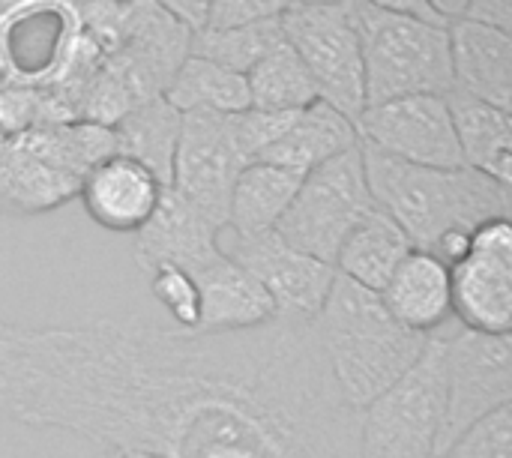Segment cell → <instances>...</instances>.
<instances>
[{
  "label": "cell",
  "instance_id": "cell-1",
  "mask_svg": "<svg viewBox=\"0 0 512 458\" xmlns=\"http://www.w3.org/2000/svg\"><path fill=\"white\" fill-rule=\"evenodd\" d=\"M0 417L159 458H360L315 324L243 333L0 318Z\"/></svg>",
  "mask_w": 512,
  "mask_h": 458
},
{
  "label": "cell",
  "instance_id": "cell-2",
  "mask_svg": "<svg viewBox=\"0 0 512 458\" xmlns=\"http://www.w3.org/2000/svg\"><path fill=\"white\" fill-rule=\"evenodd\" d=\"M360 156L375 207L408 234L414 249L432 252L438 240L453 231H474L489 219L510 216V186L468 165H411L363 141Z\"/></svg>",
  "mask_w": 512,
  "mask_h": 458
},
{
  "label": "cell",
  "instance_id": "cell-3",
  "mask_svg": "<svg viewBox=\"0 0 512 458\" xmlns=\"http://www.w3.org/2000/svg\"><path fill=\"white\" fill-rule=\"evenodd\" d=\"M315 333L342 399L360 414L423 354L429 336L399 324L378 291L336 273Z\"/></svg>",
  "mask_w": 512,
  "mask_h": 458
},
{
  "label": "cell",
  "instance_id": "cell-4",
  "mask_svg": "<svg viewBox=\"0 0 512 458\" xmlns=\"http://www.w3.org/2000/svg\"><path fill=\"white\" fill-rule=\"evenodd\" d=\"M342 6L363 54L366 105L453 90L447 24L381 12L360 0H342Z\"/></svg>",
  "mask_w": 512,
  "mask_h": 458
},
{
  "label": "cell",
  "instance_id": "cell-5",
  "mask_svg": "<svg viewBox=\"0 0 512 458\" xmlns=\"http://www.w3.org/2000/svg\"><path fill=\"white\" fill-rule=\"evenodd\" d=\"M444 336H429L420 360L360 411V458H441Z\"/></svg>",
  "mask_w": 512,
  "mask_h": 458
},
{
  "label": "cell",
  "instance_id": "cell-6",
  "mask_svg": "<svg viewBox=\"0 0 512 458\" xmlns=\"http://www.w3.org/2000/svg\"><path fill=\"white\" fill-rule=\"evenodd\" d=\"M372 210L375 201L357 144L303 177L291 207L276 225V234L291 249L336 267L342 243Z\"/></svg>",
  "mask_w": 512,
  "mask_h": 458
},
{
  "label": "cell",
  "instance_id": "cell-7",
  "mask_svg": "<svg viewBox=\"0 0 512 458\" xmlns=\"http://www.w3.org/2000/svg\"><path fill=\"white\" fill-rule=\"evenodd\" d=\"M282 36L309 69L318 99L357 126L366 111V78L360 42L342 0L294 3L282 15Z\"/></svg>",
  "mask_w": 512,
  "mask_h": 458
},
{
  "label": "cell",
  "instance_id": "cell-8",
  "mask_svg": "<svg viewBox=\"0 0 512 458\" xmlns=\"http://www.w3.org/2000/svg\"><path fill=\"white\" fill-rule=\"evenodd\" d=\"M444 438L441 456L468 429L512 402V342L510 333L462 330L444 336Z\"/></svg>",
  "mask_w": 512,
  "mask_h": 458
},
{
  "label": "cell",
  "instance_id": "cell-9",
  "mask_svg": "<svg viewBox=\"0 0 512 458\" xmlns=\"http://www.w3.org/2000/svg\"><path fill=\"white\" fill-rule=\"evenodd\" d=\"M249 165L243 156L231 114L186 111L180 123V141L174 156L171 189L189 201L219 231L228 228V204L240 171Z\"/></svg>",
  "mask_w": 512,
  "mask_h": 458
},
{
  "label": "cell",
  "instance_id": "cell-10",
  "mask_svg": "<svg viewBox=\"0 0 512 458\" xmlns=\"http://www.w3.org/2000/svg\"><path fill=\"white\" fill-rule=\"evenodd\" d=\"M453 315L474 333H510L512 327V225L489 219L471 231L468 255L450 267Z\"/></svg>",
  "mask_w": 512,
  "mask_h": 458
},
{
  "label": "cell",
  "instance_id": "cell-11",
  "mask_svg": "<svg viewBox=\"0 0 512 458\" xmlns=\"http://www.w3.org/2000/svg\"><path fill=\"white\" fill-rule=\"evenodd\" d=\"M357 135L363 144L411 165H465L447 96H402L366 105V111L357 120Z\"/></svg>",
  "mask_w": 512,
  "mask_h": 458
},
{
  "label": "cell",
  "instance_id": "cell-12",
  "mask_svg": "<svg viewBox=\"0 0 512 458\" xmlns=\"http://www.w3.org/2000/svg\"><path fill=\"white\" fill-rule=\"evenodd\" d=\"M225 252L261 282V288L273 300L276 318L315 324L336 282L333 264L291 249L276 231L255 237H231Z\"/></svg>",
  "mask_w": 512,
  "mask_h": 458
},
{
  "label": "cell",
  "instance_id": "cell-13",
  "mask_svg": "<svg viewBox=\"0 0 512 458\" xmlns=\"http://www.w3.org/2000/svg\"><path fill=\"white\" fill-rule=\"evenodd\" d=\"M162 192L156 174L123 153L102 159L78 186L87 216L114 234H138L156 213Z\"/></svg>",
  "mask_w": 512,
  "mask_h": 458
},
{
  "label": "cell",
  "instance_id": "cell-14",
  "mask_svg": "<svg viewBox=\"0 0 512 458\" xmlns=\"http://www.w3.org/2000/svg\"><path fill=\"white\" fill-rule=\"evenodd\" d=\"M219 234L222 231L210 219H204L171 186H165L156 213L135 234V261L144 273L171 264L192 276L222 255Z\"/></svg>",
  "mask_w": 512,
  "mask_h": 458
},
{
  "label": "cell",
  "instance_id": "cell-15",
  "mask_svg": "<svg viewBox=\"0 0 512 458\" xmlns=\"http://www.w3.org/2000/svg\"><path fill=\"white\" fill-rule=\"evenodd\" d=\"M453 90L510 111L512 102V36L468 18L447 24Z\"/></svg>",
  "mask_w": 512,
  "mask_h": 458
},
{
  "label": "cell",
  "instance_id": "cell-16",
  "mask_svg": "<svg viewBox=\"0 0 512 458\" xmlns=\"http://www.w3.org/2000/svg\"><path fill=\"white\" fill-rule=\"evenodd\" d=\"M201 294V324L195 333H243L276 318L273 300L261 282L240 267L222 246V255L192 273Z\"/></svg>",
  "mask_w": 512,
  "mask_h": 458
},
{
  "label": "cell",
  "instance_id": "cell-17",
  "mask_svg": "<svg viewBox=\"0 0 512 458\" xmlns=\"http://www.w3.org/2000/svg\"><path fill=\"white\" fill-rule=\"evenodd\" d=\"M381 300L399 324L414 333L435 336V330L453 315L450 267L432 252L411 249L384 285Z\"/></svg>",
  "mask_w": 512,
  "mask_h": 458
},
{
  "label": "cell",
  "instance_id": "cell-18",
  "mask_svg": "<svg viewBox=\"0 0 512 458\" xmlns=\"http://www.w3.org/2000/svg\"><path fill=\"white\" fill-rule=\"evenodd\" d=\"M192 33L177 24L153 0H126L123 9V39L114 54L132 60L165 96L180 63L189 57Z\"/></svg>",
  "mask_w": 512,
  "mask_h": 458
},
{
  "label": "cell",
  "instance_id": "cell-19",
  "mask_svg": "<svg viewBox=\"0 0 512 458\" xmlns=\"http://www.w3.org/2000/svg\"><path fill=\"white\" fill-rule=\"evenodd\" d=\"M357 144H360L357 126L348 117H342L336 108H330L327 102L318 99L309 108L297 111L291 117V123L285 126V132L255 162L282 165V168H291L306 177L312 168L336 159L339 153H345Z\"/></svg>",
  "mask_w": 512,
  "mask_h": 458
},
{
  "label": "cell",
  "instance_id": "cell-20",
  "mask_svg": "<svg viewBox=\"0 0 512 458\" xmlns=\"http://www.w3.org/2000/svg\"><path fill=\"white\" fill-rule=\"evenodd\" d=\"M447 105L459 138L462 162L504 186H512L510 111L474 99L462 90H450Z\"/></svg>",
  "mask_w": 512,
  "mask_h": 458
},
{
  "label": "cell",
  "instance_id": "cell-21",
  "mask_svg": "<svg viewBox=\"0 0 512 458\" xmlns=\"http://www.w3.org/2000/svg\"><path fill=\"white\" fill-rule=\"evenodd\" d=\"M303 174L270 165V162H249L231 192L228 204V228L234 237H255L276 231L279 219L291 207Z\"/></svg>",
  "mask_w": 512,
  "mask_h": 458
},
{
  "label": "cell",
  "instance_id": "cell-22",
  "mask_svg": "<svg viewBox=\"0 0 512 458\" xmlns=\"http://www.w3.org/2000/svg\"><path fill=\"white\" fill-rule=\"evenodd\" d=\"M411 249L414 246L408 234L384 210L375 207L342 243L336 255V273L357 282L360 288L381 294Z\"/></svg>",
  "mask_w": 512,
  "mask_h": 458
},
{
  "label": "cell",
  "instance_id": "cell-23",
  "mask_svg": "<svg viewBox=\"0 0 512 458\" xmlns=\"http://www.w3.org/2000/svg\"><path fill=\"white\" fill-rule=\"evenodd\" d=\"M78 180L60 174L42 159L21 150L12 138L0 153V213L33 216L78 198Z\"/></svg>",
  "mask_w": 512,
  "mask_h": 458
},
{
  "label": "cell",
  "instance_id": "cell-24",
  "mask_svg": "<svg viewBox=\"0 0 512 458\" xmlns=\"http://www.w3.org/2000/svg\"><path fill=\"white\" fill-rule=\"evenodd\" d=\"M180 123H183V114L165 96L150 99V102L126 111L111 126L117 153L141 162L144 168H150L156 174V180L162 186H171Z\"/></svg>",
  "mask_w": 512,
  "mask_h": 458
},
{
  "label": "cell",
  "instance_id": "cell-25",
  "mask_svg": "<svg viewBox=\"0 0 512 458\" xmlns=\"http://www.w3.org/2000/svg\"><path fill=\"white\" fill-rule=\"evenodd\" d=\"M12 141L21 150H27L30 156L42 159L45 165L57 168L60 174H66L78 183L102 159L117 153L111 126H99V123H87V120L39 126L24 135H15Z\"/></svg>",
  "mask_w": 512,
  "mask_h": 458
},
{
  "label": "cell",
  "instance_id": "cell-26",
  "mask_svg": "<svg viewBox=\"0 0 512 458\" xmlns=\"http://www.w3.org/2000/svg\"><path fill=\"white\" fill-rule=\"evenodd\" d=\"M165 99L180 111H210V114H240L252 108L246 75L231 72L204 57H186L165 93Z\"/></svg>",
  "mask_w": 512,
  "mask_h": 458
},
{
  "label": "cell",
  "instance_id": "cell-27",
  "mask_svg": "<svg viewBox=\"0 0 512 458\" xmlns=\"http://www.w3.org/2000/svg\"><path fill=\"white\" fill-rule=\"evenodd\" d=\"M246 87L252 108L261 111H303L318 102L312 75L285 36L246 72Z\"/></svg>",
  "mask_w": 512,
  "mask_h": 458
},
{
  "label": "cell",
  "instance_id": "cell-28",
  "mask_svg": "<svg viewBox=\"0 0 512 458\" xmlns=\"http://www.w3.org/2000/svg\"><path fill=\"white\" fill-rule=\"evenodd\" d=\"M276 42H282V18L264 21V24H246V27H228V30H198L192 33L189 54L213 60L231 72L246 75Z\"/></svg>",
  "mask_w": 512,
  "mask_h": 458
},
{
  "label": "cell",
  "instance_id": "cell-29",
  "mask_svg": "<svg viewBox=\"0 0 512 458\" xmlns=\"http://www.w3.org/2000/svg\"><path fill=\"white\" fill-rule=\"evenodd\" d=\"M150 291L159 300V306L168 312L174 327L180 333H195L201 324V294L195 279L171 264L150 270Z\"/></svg>",
  "mask_w": 512,
  "mask_h": 458
},
{
  "label": "cell",
  "instance_id": "cell-30",
  "mask_svg": "<svg viewBox=\"0 0 512 458\" xmlns=\"http://www.w3.org/2000/svg\"><path fill=\"white\" fill-rule=\"evenodd\" d=\"M441 458H512V408L480 420Z\"/></svg>",
  "mask_w": 512,
  "mask_h": 458
},
{
  "label": "cell",
  "instance_id": "cell-31",
  "mask_svg": "<svg viewBox=\"0 0 512 458\" xmlns=\"http://www.w3.org/2000/svg\"><path fill=\"white\" fill-rule=\"evenodd\" d=\"M297 111H261V108H246L240 114H231V129L234 138L249 162L261 159V153L285 132Z\"/></svg>",
  "mask_w": 512,
  "mask_h": 458
},
{
  "label": "cell",
  "instance_id": "cell-32",
  "mask_svg": "<svg viewBox=\"0 0 512 458\" xmlns=\"http://www.w3.org/2000/svg\"><path fill=\"white\" fill-rule=\"evenodd\" d=\"M294 3L297 0H213L207 27L210 30H228V27L279 21Z\"/></svg>",
  "mask_w": 512,
  "mask_h": 458
},
{
  "label": "cell",
  "instance_id": "cell-33",
  "mask_svg": "<svg viewBox=\"0 0 512 458\" xmlns=\"http://www.w3.org/2000/svg\"><path fill=\"white\" fill-rule=\"evenodd\" d=\"M159 9H165L177 24H183L189 33H198L207 27L210 18V6L213 0H153Z\"/></svg>",
  "mask_w": 512,
  "mask_h": 458
},
{
  "label": "cell",
  "instance_id": "cell-34",
  "mask_svg": "<svg viewBox=\"0 0 512 458\" xmlns=\"http://www.w3.org/2000/svg\"><path fill=\"white\" fill-rule=\"evenodd\" d=\"M465 18H468V21H477V24H486V27H495V30H507V33H510L512 0H471V3H468Z\"/></svg>",
  "mask_w": 512,
  "mask_h": 458
},
{
  "label": "cell",
  "instance_id": "cell-35",
  "mask_svg": "<svg viewBox=\"0 0 512 458\" xmlns=\"http://www.w3.org/2000/svg\"><path fill=\"white\" fill-rule=\"evenodd\" d=\"M360 3H366V6H372V9H381V12H393V15H408V18L438 21L426 0H360ZM438 24H444V21H438Z\"/></svg>",
  "mask_w": 512,
  "mask_h": 458
},
{
  "label": "cell",
  "instance_id": "cell-36",
  "mask_svg": "<svg viewBox=\"0 0 512 458\" xmlns=\"http://www.w3.org/2000/svg\"><path fill=\"white\" fill-rule=\"evenodd\" d=\"M426 3H429V9L435 12V18H438V21L450 24V21L465 18V12H468V3H471V0H426Z\"/></svg>",
  "mask_w": 512,
  "mask_h": 458
},
{
  "label": "cell",
  "instance_id": "cell-37",
  "mask_svg": "<svg viewBox=\"0 0 512 458\" xmlns=\"http://www.w3.org/2000/svg\"><path fill=\"white\" fill-rule=\"evenodd\" d=\"M111 458H159V456H153V453H117V456H111Z\"/></svg>",
  "mask_w": 512,
  "mask_h": 458
},
{
  "label": "cell",
  "instance_id": "cell-38",
  "mask_svg": "<svg viewBox=\"0 0 512 458\" xmlns=\"http://www.w3.org/2000/svg\"><path fill=\"white\" fill-rule=\"evenodd\" d=\"M297 3H336V0H297Z\"/></svg>",
  "mask_w": 512,
  "mask_h": 458
},
{
  "label": "cell",
  "instance_id": "cell-39",
  "mask_svg": "<svg viewBox=\"0 0 512 458\" xmlns=\"http://www.w3.org/2000/svg\"><path fill=\"white\" fill-rule=\"evenodd\" d=\"M6 141H9V138H6V135H0V153H3V147H6Z\"/></svg>",
  "mask_w": 512,
  "mask_h": 458
},
{
  "label": "cell",
  "instance_id": "cell-40",
  "mask_svg": "<svg viewBox=\"0 0 512 458\" xmlns=\"http://www.w3.org/2000/svg\"><path fill=\"white\" fill-rule=\"evenodd\" d=\"M114 3H126V0H114Z\"/></svg>",
  "mask_w": 512,
  "mask_h": 458
},
{
  "label": "cell",
  "instance_id": "cell-41",
  "mask_svg": "<svg viewBox=\"0 0 512 458\" xmlns=\"http://www.w3.org/2000/svg\"><path fill=\"white\" fill-rule=\"evenodd\" d=\"M0 81H3V72H0Z\"/></svg>",
  "mask_w": 512,
  "mask_h": 458
}]
</instances>
